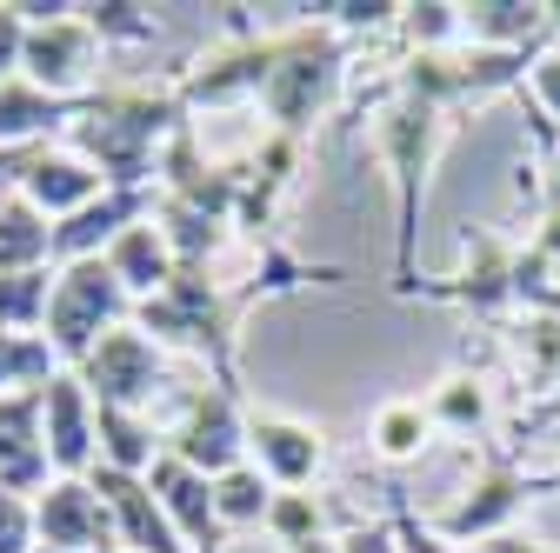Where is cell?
Listing matches in <instances>:
<instances>
[{
    "instance_id": "6da1fadb",
    "label": "cell",
    "mask_w": 560,
    "mask_h": 553,
    "mask_svg": "<svg viewBox=\"0 0 560 553\" xmlns=\"http://www.w3.org/2000/svg\"><path fill=\"white\" fill-rule=\"evenodd\" d=\"M187 120L194 114L180 107L174 74L161 87H101V94L81 101V120L67 127V148H74L107 187H154L161 148Z\"/></svg>"
},
{
    "instance_id": "7a4b0ae2",
    "label": "cell",
    "mask_w": 560,
    "mask_h": 553,
    "mask_svg": "<svg viewBox=\"0 0 560 553\" xmlns=\"http://www.w3.org/2000/svg\"><path fill=\"white\" fill-rule=\"evenodd\" d=\"M254 307H260V301H254L247 281L228 287V281H214V267H180L154 301L133 307V327L154 333L161 348H187L221 387H241L234 354H241V320H247Z\"/></svg>"
},
{
    "instance_id": "3957f363",
    "label": "cell",
    "mask_w": 560,
    "mask_h": 553,
    "mask_svg": "<svg viewBox=\"0 0 560 553\" xmlns=\"http://www.w3.org/2000/svg\"><path fill=\"white\" fill-rule=\"evenodd\" d=\"M354 54H361V40L320 27L314 14L294 21V27H280V60H273L267 87H260V114L273 120V133H301L307 141V127L334 107L340 74H347Z\"/></svg>"
},
{
    "instance_id": "277c9868",
    "label": "cell",
    "mask_w": 560,
    "mask_h": 553,
    "mask_svg": "<svg viewBox=\"0 0 560 553\" xmlns=\"http://www.w3.org/2000/svg\"><path fill=\"white\" fill-rule=\"evenodd\" d=\"M400 301H434V307H460L480 327H508V320H521V240H508L487 221H467L460 227V267L420 273Z\"/></svg>"
},
{
    "instance_id": "5b68a950",
    "label": "cell",
    "mask_w": 560,
    "mask_h": 553,
    "mask_svg": "<svg viewBox=\"0 0 560 553\" xmlns=\"http://www.w3.org/2000/svg\"><path fill=\"white\" fill-rule=\"evenodd\" d=\"M127 320H133V294L114 281V267L107 260H74V267L54 273V301H47V327L40 333L60 354V367H81Z\"/></svg>"
},
{
    "instance_id": "8992f818",
    "label": "cell",
    "mask_w": 560,
    "mask_h": 553,
    "mask_svg": "<svg viewBox=\"0 0 560 553\" xmlns=\"http://www.w3.org/2000/svg\"><path fill=\"white\" fill-rule=\"evenodd\" d=\"M540 494H553V473H527L508 440H487V454H480V467H474V480H467V494H460L434 527H441L454 546H474V540L514 533L521 507L540 501Z\"/></svg>"
},
{
    "instance_id": "52a82bcc",
    "label": "cell",
    "mask_w": 560,
    "mask_h": 553,
    "mask_svg": "<svg viewBox=\"0 0 560 553\" xmlns=\"http://www.w3.org/2000/svg\"><path fill=\"white\" fill-rule=\"evenodd\" d=\"M247 421H254V413L241 407V387L207 380V387L180 393V413L167 427V454L187 460L207 480H221V473L247 467Z\"/></svg>"
},
{
    "instance_id": "ba28073f",
    "label": "cell",
    "mask_w": 560,
    "mask_h": 553,
    "mask_svg": "<svg viewBox=\"0 0 560 553\" xmlns=\"http://www.w3.org/2000/svg\"><path fill=\"white\" fill-rule=\"evenodd\" d=\"M67 374H81V387L94 393V407L148 413V407L161 400V387H167V348L127 320V327H114V333L101 340L81 367H67Z\"/></svg>"
},
{
    "instance_id": "9c48e42d",
    "label": "cell",
    "mask_w": 560,
    "mask_h": 553,
    "mask_svg": "<svg viewBox=\"0 0 560 553\" xmlns=\"http://www.w3.org/2000/svg\"><path fill=\"white\" fill-rule=\"evenodd\" d=\"M101 54H107V47H101L94 21H88L81 8H67V14L27 27V60H21V74H27L34 87L60 94V101H88V94H101V87H94Z\"/></svg>"
},
{
    "instance_id": "30bf717a",
    "label": "cell",
    "mask_w": 560,
    "mask_h": 553,
    "mask_svg": "<svg viewBox=\"0 0 560 553\" xmlns=\"http://www.w3.org/2000/svg\"><path fill=\"white\" fill-rule=\"evenodd\" d=\"M54 454H47V387L0 393V494L40 501L54 487Z\"/></svg>"
},
{
    "instance_id": "8fae6325",
    "label": "cell",
    "mask_w": 560,
    "mask_h": 553,
    "mask_svg": "<svg viewBox=\"0 0 560 553\" xmlns=\"http://www.w3.org/2000/svg\"><path fill=\"white\" fill-rule=\"evenodd\" d=\"M301 167H307V141L301 133H273V127L241 154V240L247 247L273 240V207L288 200Z\"/></svg>"
},
{
    "instance_id": "7c38bea8",
    "label": "cell",
    "mask_w": 560,
    "mask_h": 553,
    "mask_svg": "<svg viewBox=\"0 0 560 553\" xmlns=\"http://www.w3.org/2000/svg\"><path fill=\"white\" fill-rule=\"evenodd\" d=\"M247 454L280 494H307L327 473V434L307 427V421H288V413H254L247 421Z\"/></svg>"
},
{
    "instance_id": "4fadbf2b",
    "label": "cell",
    "mask_w": 560,
    "mask_h": 553,
    "mask_svg": "<svg viewBox=\"0 0 560 553\" xmlns=\"http://www.w3.org/2000/svg\"><path fill=\"white\" fill-rule=\"evenodd\" d=\"M47 454L60 480H88L101 467V407L67 367L47 380Z\"/></svg>"
},
{
    "instance_id": "5bb4252c",
    "label": "cell",
    "mask_w": 560,
    "mask_h": 553,
    "mask_svg": "<svg viewBox=\"0 0 560 553\" xmlns=\"http://www.w3.org/2000/svg\"><path fill=\"white\" fill-rule=\"evenodd\" d=\"M34 527H40V546L47 553H101V546H120L114 514L94 494V480H54V487L34 501Z\"/></svg>"
},
{
    "instance_id": "9a60e30c",
    "label": "cell",
    "mask_w": 560,
    "mask_h": 553,
    "mask_svg": "<svg viewBox=\"0 0 560 553\" xmlns=\"http://www.w3.org/2000/svg\"><path fill=\"white\" fill-rule=\"evenodd\" d=\"M154 221V187H107L101 200H88L81 214H67L54 227V267H74V260H101L127 227Z\"/></svg>"
},
{
    "instance_id": "2e32d148",
    "label": "cell",
    "mask_w": 560,
    "mask_h": 553,
    "mask_svg": "<svg viewBox=\"0 0 560 553\" xmlns=\"http://www.w3.org/2000/svg\"><path fill=\"white\" fill-rule=\"evenodd\" d=\"M148 487H154V501L167 507L174 533L187 540V553H221V546L234 540V533L221 527V507H214V480L194 473L187 460L161 454V460H154V473H148Z\"/></svg>"
},
{
    "instance_id": "e0dca14e",
    "label": "cell",
    "mask_w": 560,
    "mask_h": 553,
    "mask_svg": "<svg viewBox=\"0 0 560 553\" xmlns=\"http://www.w3.org/2000/svg\"><path fill=\"white\" fill-rule=\"evenodd\" d=\"M88 480H94V494L107 501L114 533H120V546H127V553H187V540L174 533L167 507H161V501H154V487H148V473H114V467H94Z\"/></svg>"
},
{
    "instance_id": "ac0fdd59",
    "label": "cell",
    "mask_w": 560,
    "mask_h": 553,
    "mask_svg": "<svg viewBox=\"0 0 560 553\" xmlns=\"http://www.w3.org/2000/svg\"><path fill=\"white\" fill-rule=\"evenodd\" d=\"M74 120H81V101H60V94L34 87L27 74L0 81V154H8V148H47L54 133L67 141Z\"/></svg>"
},
{
    "instance_id": "d6986e66",
    "label": "cell",
    "mask_w": 560,
    "mask_h": 553,
    "mask_svg": "<svg viewBox=\"0 0 560 553\" xmlns=\"http://www.w3.org/2000/svg\"><path fill=\"white\" fill-rule=\"evenodd\" d=\"M107 267H114V281L133 294V307L140 301H154L167 281H174V273H180V260H174V240L161 234V221H140V227H127L107 254H101Z\"/></svg>"
},
{
    "instance_id": "ffe728a7",
    "label": "cell",
    "mask_w": 560,
    "mask_h": 553,
    "mask_svg": "<svg viewBox=\"0 0 560 553\" xmlns=\"http://www.w3.org/2000/svg\"><path fill=\"white\" fill-rule=\"evenodd\" d=\"M428 413H434L441 434L487 440V434H494V387H487L474 367H460V374H447V380L428 393Z\"/></svg>"
},
{
    "instance_id": "44dd1931",
    "label": "cell",
    "mask_w": 560,
    "mask_h": 553,
    "mask_svg": "<svg viewBox=\"0 0 560 553\" xmlns=\"http://www.w3.org/2000/svg\"><path fill=\"white\" fill-rule=\"evenodd\" d=\"M54 267V221L27 193H0V273Z\"/></svg>"
},
{
    "instance_id": "7402d4cb",
    "label": "cell",
    "mask_w": 560,
    "mask_h": 553,
    "mask_svg": "<svg viewBox=\"0 0 560 553\" xmlns=\"http://www.w3.org/2000/svg\"><path fill=\"white\" fill-rule=\"evenodd\" d=\"M161 454H167V434H154L148 413L101 407V467H114V473H154Z\"/></svg>"
},
{
    "instance_id": "603a6c76",
    "label": "cell",
    "mask_w": 560,
    "mask_h": 553,
    "mask_svg": "<svg viewBox=\"0 0 560 553\" xmlns=\"http://www.w3.org/2000/svg\"><path fill=\"white\" fill-rule=\"evenodd\" d=\"M434 434H441V427H434L428 400H387V407L374 413V427H368V440H374V454H381L387 467H407V460H420Z\"/></svg>"
},
{
    "instance_id": "cb8c5ba5",
    "label": "cell",
    "mask_w": 560,
    "mask_h": 553,
    "mask_svg": "<svg viewBox=\"0 0 560 553\" xmlns=\"http://www.w3.org/2000/svg\"><path fill=\"white\" fill-rule=\"evenodd\" d=\"M273 480L247 460V467H234V473H221L214 480V507H221V527L228 533H247V527H267V514H273Z\"/></svg>"
},
{
    "instance_id": "d4e9b609",
    "label": "cell",
    "mask_w": 560,
    "mask_h": 553,
    "mask_svg": "<svg viewBox=\"0 0 560 553\" xmlns=\"http://www.w3.org/2000/svg\"><path fill=\"white\" fill-rule=\"evenodd\" d=\"M54 273L60 267L0 273V327H8V333H40L47 327V301H54Z\"/></svg>"
},
{
    "instance_id": "484cf974",
    "label": "cell",
    "mask_w": 560,
    "mask_h": 553,
    "mask_svg": "<svg viewBox=\"0 0 560 553\" xmlns=\"http://www.w3.org/2000/svg\"><path fill=\"white\" fill-rule=\"evenodd\" d=\"M60 374V354L47 348V333H8L0 327V393H27Z\"/></svg>"
},
{
    "instance_id": "4316f807",
    "label": "cell",
    "mask_w": 560,
    "mask_h": 553,
    "mask_svg": "<svg viewBox=\"0 0 560 553\" xmlns=\"http://www.w3.org/2000/svg\"><path fill=\"white\" fill-rule=\"evenodd\" d=\"M394 34L407 54H447V47H460V8L454 0H407Z\"/></svg>"
},
{
    "instance_id": "83f0119b",
    "label": "cell",
    "mask_w": 560,
    "mask_h": 553,
    "mask_svg": "<svg viewBox=\"0 0 560 553\" xmlns=\"http://www.w3.org/2000/svg\"><path fill=\"white\" fill-rule=\"evenodd\" d=\"M101 34V47H154L161 40V21L148 8H133V0H94V8H81Z\"/></svg>"
},
{
    "instance_id": "f1b7e54d",
    "label": "cell",
    "mask_w": 560,
    "mask_h": 553,
    "mask_svg": "<svg viewBox=\"0 0 560 553\" xmlns=\"http://www.w3.org/2000/svg\"><path fill=\"white\" fill-rule=\"evenodd\" d=\"M267 533H273L280 553H288V546H301V540H314V533H334V527H327V507H320L314 494H273Z\"/></svg>"
},
{
    "instance_id": "f546056e",
    "label": "cell",
    "mask_w": 560,
    "mask_h": 553,
    "mask_svg": "<svg viewBox=\"0 0 560 553\" xmlns=\"http://www.w3.org/2000/svg\"><path fill=\"white\" fill-rule=\"evenodd\" d=\"M387 520H394V540H400V553H460L434 520H420L413 514V501H407V487H387Z\"/></svg>"
},
{
    "instance_id": "4dcf8cb0",
    "label": "cell",
    "mask_w": 560,
    "mask_h": 553,
    "mask_svg": "<svg viewBox=\"0 0 560 553\" xmlns=\"http://www.w3.org/2000/svg\"><path fill=\"white\" fill-rule=\"evenodd\" d=\"M521 101V94H514ZM527 107V133H534V148H540V193H560V127L534 107V101H521Z\"/></svg>"
},
{
    "instance_id": "1f68e13d",
    "label": "cell",
    "mask_w": 560,
    "mask_h": 553,
    "mask_svg": "<svg viewBox=\"0 0 560 553\" xmlns=\"http://www.w3.org/2000/svg\"><path fill=\"white\" fill-rule=\"evenodd\" d=\"M521 101H534L553 127H560V40L534 60V74H527V87H521Z\"/></svg>"
},
{
    "instance_id": "d6a6232c",
    "label": "cell",
    "mask_w": 560,
    "mask_h": 553,
    "mask_svg": "<svg viewBox=\"0 0 560 553\" xmlns=\"http://www.w3.org/2000/svg\"><path fill=\"white\" fill-rule=\"evenodd\" d=\"M40 546V527H34V501H14L0 494V553H34Z\"/></svg>"
},
{
    "instance_id": "836d02e7",
    "label": "cell",
    "mask_w": 560,
    "mask_h": 553,
    "mask_svg": "<svg viewBox=\"0 0 560 553\" xmlns=\"http://www.w3.org/2000/svg\"><path fill=\"white\" fill-rule=\"evenodd\" d=\"M21 60H27V14L14 0H0V81H14Z\"/></svg>"
},
{
    "instance_id": "e575fe53",
    "label": "cell",
    "mask_w": 560,
    "mask_h": 553,
    "mask_svg": "<svg viewBox=\"0 0 560 553\" xmlns=\"http://www.w3.org/2000/svg\"><path fill=\"white\" fill-rule=\"evenodd\" d=\"M340 553H400L394 520H347L340 527Z\"/></svg>"
},
{
    "instance_id": "d590c367",
    "label": "cell",
    "mask_w": 560,
    "mask_h": 553,
    "mask_svg": "<svg viewBox=\"0 0 560 553\" xmlns=\"http://www.w3.org/2000/svg\"><path fill=\"white\" fill-rule=\"evenodd\" d=\"M527 247H534L540 260H553V267H560V193H540V214H534Z\"/></svg>"
},
{
    "instance_id": "8d00e7d4",
    "label": "cell",
    "mask_w": 560,
    "mask_h": 553,
    "mask_svg": "<svg viewBox=\"0 0 560 553\" xmlns=\"http://www.w3.org/2000/svg\"><path fill=\"white\" fill-rule=\"evenodd\" d=\"M460 553H560V546H547V540H534V533H494V540H474V546H460Z\"/></svg>"
},
{
    "instance_id": "74e56055",
    "label": "cell",
    "mask_w": 560,
    "mask_h": 553,
    "mask_svg": "<svg viewBox=\"0 0 560 553\" xmlns=\"http://www.w3.org/2000/svg\"><path fill=\"white\" fill-rule=\"evenodd\" d=\"M288 553H340V533H314V540H301V546H288Z\"/></svg>"
},
{
    "instance_id": "f35d334b",
    "label": "cell",
    "mask_w": 560,
    "mask_h": 553,
    "mask_svg": "<svg viewBox=\"0 0 560 553\" xmlns=\"http://www.w3.org/2000/svg\"><path fill=\"white\" fill-rule=\"evenodd\" d=\"M553 494H560V467H553Z\"/></svg>"
},
{
    "instance_id": "ab89813d",
    "label": "cell",
    "mask_w": 560,
    "mask_h": 553,
    "mask_svg": "<svg viewBox=\"0 0 560 553\" xmlns=\"http://www.w3.org/2000/svg\"><path fill=\"white\" fill-rule=\"evenodd\" d=\"M101 553H127V546H101Z\"/></svg>"
}]
</instances>
